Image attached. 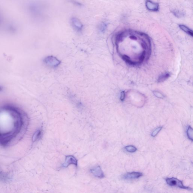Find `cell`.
<instances>
[{"instance_id": "obj_1", "label": "cell", "mask_w": 193, "mask_h": 193, "mask_svg": "<svg viewBox=\"0 0 193 193\" xmlns=\"http://www.w3.org/2000/svg\"><path fill=\"white\" fill-rule=\"evenodd\" d=\"M166 182L169 185L171 186H176L180 188L185 189V190H192L191 188L186 187L184 186L182 181L176 178H168L166 179Z\"/></svg>"}, {"instance_id": "obj_2", "label": "cell", "mask_w": 193, "mask_h": 193, "mask_svg": "<svg viewBox=\"0 0 193 193\" xmlns=\"http://www.w3.org/2000/svg\"><path fill=\"white\" fill-rule=\"evenodd\" d=\"M44 61L46 65L52 67H56L60 65L61 62L53 56H49L45 59Z\"/></svg>"}, {"instance_id": "obj_3", "label": "cell", "mask_w": 193, "mask_h": 193, "mask_svg": "<svg viewBox=\"0 0 193 193\" xmlns=\"http://www.w3.org/2000/svg\"><path fill=\"white\" fill-rule=\"evenodd\" d=\"M142 176V173L140 172H128V173H126L123 175L122 176V178L124 180H129L136 179L139 178Z\"/></svg>"}, {"instance_id": "obj_4", "label": "cell", "mask_w": 193, "mask_h": 193, "mask_svg": "<svg viewBox=\"0 0 193 193\" xmlns=\"http://www.w3.org/2000/svg\"><path fill=\"white\" fill-rule=\"evenodd\" d=\"M71 24L74 29L78 31H82L83 29V24L76 17L71 18Z\"/></svg>"}, {"instance_id": "obj_5", "label": "cell", "mask_w": 193, "mask_h": 193, "mask_svg": "<svg viewBox=\"0 0 193 193\" xmlns=\"http://www.w3.org/2000/svg\"><path fill=\"white\" fill-rule=\"evenodd\" d=\"M90 172L93 176L98 178H103L105 177L103 172L99 166L91 169Z\"/></svg>"}, {"instance_id": "obj_6", "label": "cell", "mask_w": 193, "mask_h": 193, "mask_svg": "<svg viewBox=\"0 0 193 193\" xmlns=\"http://www.w3.org/2000/svg\"><path fill=\"white\" fill-rule=\"evenodd\" d=\"M71 164H74L77 166L78 165V161L74 157L72 156H68L66 158L65 162L63 164V166L64 168H66Z\"/></svg>"}, {"instance_id": "obj_7", "label": "cell", "mask_w": 193, "mask_h": 193, "mask_svg": "<svg viewBox=\"0 0 193 193\" xmlns=\"http://www.w3.org/2000/svg\"><path fill=\"white\" fill-rule=\"evenodd\" d=\"M146 6L148 10L153 11H158L159 9V6L157 3H154L150 0L146 2Z\"/></svg>"}, {"instance_id": "obj_8", "label": "cell", "mask_w": 193, "mask_h": 193, "mask_svg": "<svg viewBox=\"0 0 193 193\" xmlns=\"http://www.w3.org/2000/svg\"><path fill=\"white\" fill-rule=\"evenodd\" d=\"M179 27L181 29H182L183 31L185 32V33H186L188 34H189V35L191 36L192 37H193V33L192 31L188 27H187L185 25H179Z\"/></svg>"}, {"instance_id": "obj_9", "label": "cell", "mask_w": 193, "mask_h": 193, "mask_svg": "<svg viewBox=\"0 0 193 193\" xmlns=\"http://www.w3.org/2000/svg\"><path fill=\"white\" fill-rule=\"evenodd\" d=\"M108 27V24L106 22H102L99 26V30L101 33H103L106 30Z\"/></svg>"}, {"instance_id": "obj_10", "label": "cell", "mask_w": 193, "mask_h": 193, "mask_svg": "<svg viewBox=\"0 0 193 193\" xmlns=\"http://www.w3.org/2000/svg\"><path fill=\"white\" fill-rule=\"evenodd\" d=\"M170 76V74L169 73H166L165 74L160 76L158 79V82L159 83L164 82V81L168 79Z\"/></svg>"}, {"instance_id": "obj_11", "label": "cell", "mask_w": 193, "mask_h": 193, "mask_svg": "<svg viewBox=\"0 0 193 193\" xmlns=\"http://www.w3.org/2000/svg\"><path fill=\"white\" fill-rule=\"evenodd\" d=\"M175 16L177 17L178 18H181L183 17L185 15V13L183 12L179 11V10H174L172 11Z\"/></svg>"}, {"instance_id": "obj_12", "label": "cell", "mask_w": 193, "mask_h": 193, "mask_svg": "<svg viewBox=\"0 0 193 193\" xmlns=\"http://www.w3.org/2000/svg\"><path fill=\"white\" fill-rule=\"evenodd\" d=\"M193 129L190 126H189L187 131V135L189 139L193 141Z\"/></svg>"}, {"instance_id": "obj_13", "label": "cell", "mask_w": 193, "mask_h": 193, "mask_svg": "<svg viewBox=\"0 0 193 193\" xmlns=\"http://www.w3.org/2000/svg\"><path fill=\"white\" fill-rule=\"evenodd\" d=\"M122 58H123V60H124L126 62L128 63L129 64V65H135V64H136V63L132 61V60H131L130 58L128 56L124 55L122 56Z\"/></svg>"}, {"instance_id": "obj_14", "label": "cell", "mask_w": 193, "mask_h": 193, "mask_svg": "<svg viewBox=\"0 0 193 193\" xmlns=\"http://www.w3.org/2000/svg\"><path fill=\"white\" fill-rule=\"evenodd\" d=\"M124 148L127 152L131 153L134 152L137 150L136 147L133 146H126Z\"/></svg>"}, {"instance_id": "obj_15", "label": "cell", "mask_w": 193, "mask_h": 193, "mask_svg": "<svg viewBox=\"0 0 193 193\" xmlns=\"http://www.w3.org/2000/svg\"><path fill=\"white\" fill-rule=\"evenodd\" d=\"M162 128V127H159L158 128H156L154 131H153L152 133L151 136L153 137H155L159 133V131L161 130Z\"/></svg>"}, {"instance_id": "obj_16", "label": "cell", "mask_w": 193, "mask_h": 193, "mask_svg": "<svg viewBox=\"0 0 193 193\" xmlns=\"http://www.w3.org/2000/svg\"><path fill=\"white\" fill-rule=\"evenodd\" d=\"M41 131L40 130H38L34 134V136H33V141H35L36 140H37L39 138V137H40L41 135Z\"/></svg>"}, {"instance_id": "obj_17", "label": "cell", "mask_w": 193, "mask_h": 193, "mask_svg": "<svg viewBox=\"0 0 193 193\" xmlns=\"http://www.w3.org/2000/svg\"><path fill=\"white\" fill-rule=\"evenodd\" d=\"M153 93H154V95L156 96V97L159 98V99H163L164 97V95L162 94L160 92H158L157 91H154L153 92Z\"/></svg>"}, {"instance_id": "obj_18", "label": "cell", "mask_w": 193, "mask_h": 193, "mask_svg": "<svg viewBox=\"0 0 193 193\" xmlns=\"http://www.w3.org/2000/svg\"><path fill=\"white\" fill-rule=\"evenodd\" d=\"M71 2L73 3L76 6H82V3H80L79 2H78L75 0H70Z\"/></svg>"}, {"instance_id": "obj_19", "label": "cell", "mask_w": 193, "mask_h": 193, "mask_svg": "<svg viewBox=\"0 0 193 193\" xmlns=\"http://www.w3.org/2000/svg\"><path fill=\"white\" fill-rule=\"evenodd\" d=\"M125 92L124 91H122L121 94V96H120V100L122 101H123L125 99Z\"/></svg>"}, {"instance_id": "obj_20", "label": "cell", "mask_w": 193, "mask_h": 193, "mask_svg": "<svg viewBox=\"0 0 193 193\" xmlns=\"http://www.w3.org/2000/svg\"><path fill=\"white\" fill-rule=\"evenodd\" d=\"M130 38L131 39L134 40H136L137 39V38L134 36H131L130 37Z\"/></svg>"}, {"instance_id": "obj_21", "label": "cell", "mask_w": 193, "mask_h": 193, "mask_svg": "<svg viewBox=\"0 0 193 193\" xmlns=\"http://www.w3.org/2000/svg\"><path fill=\"white\" fill-rule=\"evenodd\" d=\"M1 21H2V18H1V15H0V24H1Z\"/></svg>"}]
</instances>
